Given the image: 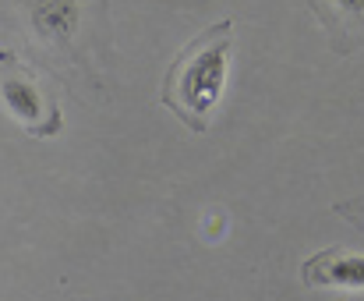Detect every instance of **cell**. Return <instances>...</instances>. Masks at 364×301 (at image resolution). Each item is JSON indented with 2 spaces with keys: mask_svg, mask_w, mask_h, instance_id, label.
I'll list each match as a JSON object with an SVG mask.
<instances>
[{
  "mask_svg": "<svg viewBox=\"0 0 364 301\" xmlns=\"http://www.w3.org/2000/svg\"><path fill=\"white\" fill-rule=\"evenodd\" d=\"M234 18H220L181 46L163 75V107L195 135L209 132V114L227 89V68L234 50Z\"/></svg>",
  "mask_w": 364,
  "mask_h": 301,
  "instance_id": "cell-1",
  "label": "cell"
},
{
  "mask_svg": "<svg viewBox=\"0 0 364 301\" xmlns=\"http://www.w3.org/2000/svg\"><path fill=\"white\" fill-rule=\"evenodd\" d=\"M32 39L71 68H89V50L107 36L110 0H18Z\"/></svg>",
  "mask_w": 364,
  "mask_h": 301,
  "instance_id": "cell-2",
  "label": "cell"
},
{
  "mask_svg": "<svg viewBox=\"0 0 364 301\" xmlns=\"http://www.w3.org/2000/svg\"><path fill=\"white\" fill-rule=\"evenodd\" d=\"M0 103L32 139H53L64 128L60 103L46 93L39 71L14 50H0Z\"/></svg>",
  "mask_w": 364,
  "mask_h": 301,
  "instance_id": "cell-3",
  "label": "cell"
},
{
  "mask_svg": "<svg viewBox=\"0 0 364 301\" xmlns=\"http://www.w3.org/2000/svg\"><path fill=\"white\" fill-rule=\"evenodd\" d=\"M301 280L308 287H336V291H364V255L350 248H322L301 263Z\"/></svg>",
  "mask_w": 364,
  "mask_h": 301,
  "instance_id": "cell-4",
  "label": "cell"
},
{
  "mask_svg": "<svg viewBox=\"0 0 364 301\" xmlns=\"http://www.w3.org/2000/svg\"><path fill=\"white\" fill-rule=\"evenodd\" d=\"M336 53L364 50V0H308Z\"/></svg>",
  "mask_w": 364,
  "mask_h": 301,
  "instance_id": "cell-5",
  "label": "cell"
},
{
  "mask_svg": "<svg viewBox=\"0 0 364 301\" xmlns=\"http://www.w3.org/2000/svg\"><path fill=\"white\" fill-rule=\"evenodd\" d=\"M336 216H343L354 231H361L364 234V195H354V199L336 202Z\"/></svg>",
  "mask_w": 364,
  "mask_h": 301,
  "instance_id": "cell-6",
  "label": "cell"
}]
</instances>
